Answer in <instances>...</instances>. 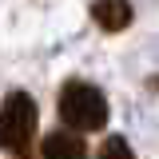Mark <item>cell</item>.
<instances>
[{
    "mask_svg": "<svg viewBox=\"0 0 159 159\" xmlns=\"http://www.w3.org/2000/svg\"><path fill=\"white\" fill-rule=\"evenodd\" d=\"M99 159H131V147L123 135H111L103 147H99Z\"/></svg>",
    "mask_w": 159,
    "mask_h": 159,
    "instance_id": "5",
    "label": "cell"
},
{
    "mask_svg": "<svg viewBox=\"0 0 159 159\" xmlns=\"http://www.w3.org/2000/svg\"><path fill=\"white\" fill-rule=\"evenodd\" d=\"M36 135V99L28 92H12L0 103V147L12 155H28Z\"/></svg>",
    "mask_w": 159,
    "mask_h": 159,
    "instance_id": "2",
    "label": "cell"
},
{
    "mask_svg": "<svg viewBox=\"0 0 159 159\" xmlns=\"http://www.w3.org/2000/svg\"><path fill=\"white\" fill-rule=\"evenodd\" d=\"M44 159H88V147L72 131H52L44 135Z\"/></svg>",
    "mask_w": 159,
    "mask_h": 159,
    "instance_id": "3",
    "label": "cell"
},
{
    "mask_svg": "<svg viewBox=\"0 0 159 159\" xmlns=\"http://www.w3.org/2000/svg\"><path fill=\"white\" fill-rule=\"evenodd\" d=\"M92 20H96L103 32H123V28H127V20H131V4H123V0L92 4Z\"/></svg>",
    "mask_w": 159,
    "mask_h": 159,
    "instance_id": "4",
    "label": "cell"
},
{
    "mask_svg": "<svg viewBox=\"0 0 159 159\" xmlns=\"http://www.w3.org/2000/svg\"><path fill=\"white\" fill-rule=\"evenodd\" d=\"M60 119L76 131H99L107 123V99L96 84L84 80H68L60 88Z\"/></svg>",
    "mask_w": 159,
    "mask_h": 159,
    "instance_id": "1",
    "label": "cell"
}]
</instances>
